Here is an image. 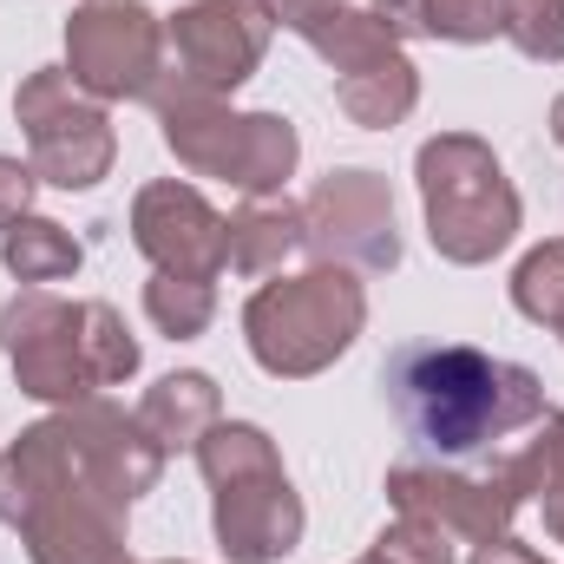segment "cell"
<instances>
[{"label":"cell","mask_w":564,"mask_h":564,"mask_svg":"<svg viewBox=\"0 0 564 564\" xmlns=\"http://www.w3.org/2000/svg\"><path fill=\"white\" fill-rule=\"evenodd\" d=\"M0 263L26 282V289H46V282L79 276L86 250H79V237H73L66 224H53V217H33V210H26L20 224H7V230H0Z\"/></svg>","instance_id":"obj_19"},{"label":"cell","mask_w":564,"mask_h":564,"mask_svg":"<svg viewBox=\"0 0 564 564\" xmlns=\"http://www.w3.org/2000/svg\"><path fill=\"white\" fill-rule=\"evenodd\" d=\"M171 66L164 20L144 0H79L66 20V73L86 99L119 106V99H151Z\"/></svg>","instance_id":"obj_9"},{"label":"cell","mask_w":564,"mask_h":564,"mask_svg":"<svg viewBox=\"0 0 564 564\" xmlns=\"http://www.w3.org/2000/svg\"><path fill=\"white\" fill-rule=\"evenodd\" d=\"M388 408L426 459H479L545 421V381L473 341H408L381 368Z\"/></svg>","instance_id":"obj_2"},{"label":"cell","mask_w":564,"mask_h":564,"mask_svg":"<svg viewBox=\"0 0 564 564\" xmlns=\"http://www.w3.org/2000/svg\"><path fill=\"white\" fill-rule=\"evenodd\" d=\"M33 191H40L33 164H20V158H7V151H0V230H7V224H20V217L33 210Z\"/></svg>","instance_id":"obj_25"},{"label":"cell","mask_w":564,"mask_h":564,"mask_svg":"<svg viewBox=\"0 0 564 564\" xmlns=\"http://www.w3.org/2000/svg\"><path fill=\"white\" fill-rule=\"evenodd\" d=\"M302 250V204L289 197H243L230 217V270L237 276H276Z\"/></svg>","instance_id":"obj_18"},{"label":"cell","mask_w":564,"mask_h":564,"mask_svg":"<svg viewBox=\"0 0 564 564\" xmlns=\"http://www.w3.org/2000/svg\"><path fill=\"white\" fill-rule=\"evenodd\" d=\"M414 184H421V210H426V243L459 263L479 270L492 257L512 250L525 204L499 164V151L473 132H440L414 151Z\"/></svg>","instance_id":"obj_5"},{"label":"cell","mask_w":564,"mask_h":564,"mask_svg":"<svg viewBox=\"0 0 564 564\" xmlns=\"http://www.w3.org/2000/svg\"><path fill=\"white\" fill-rule=\"evenodd\" d=\"M545 532L564 545V486H558V492H545Z\"/></svg>","instance_id":"obj_28"},{"label":"cell","mask_w":564,"mask_h":564,"mask_svg":"<svg viewBox=\"0 0 564 564\" xmlns=\"http://www.w3.org/2000/svg\"><path fill=\"white\" fill-rule=\"evenodd\" d=\"M289 33H295L308 53H322V59L335 66V79L355 73V66H375V59H388V53H408V40H401L375 7H348V0L289 20Z\"/></svg>","instance_id":"obj_14"},{"label":"cell","mask_w":564,"mask_h":564,"mask_svg":"<svg viewBox=\"0 0 564 564\" xmlns=\"http://www.w3.org/2000/svg\"><path fill=\"white\" fill-rule=\"evenodd\" d=\"M217 421H224V388H217L204 368H171V375H158L139 401V426L164 446V453L197 446Z\"/></svg>","instance_id":"obj_15"},{"label":"cell","mask_w":564,"mask_h":564,"mask_svg":"<svg viewBox=\"0 0 564 564\" xmlns=\"http://www.w3.org/2000/svg\"><path fill=\"white\" fill-rule=\"evenodd\" d=\"M388 499H394L401 519H426V525H440L446 539H466V545L506 539L512 519H519V506H525V499L506 486L499 466L466 473V466L426 459V453L421 459H394V466H388Z\"/></svg>","instance_id":"obj_12"},{"label":"cell","mask_w":564,"mask_h":564,"mask_svg":"<svg viewBox=\"0 0 564 564\" xmlns=\"http://www.w3.org/2000/svg\"><path fill=\"white\" fill-rule=\"evenodd\" d=\"M302 250L315 263L355 270V276H388L401 263V230H394V191L381 171H328L302 197Z\"/></svg>","instance_id":"obj_11"},{"label":"cell","mask_w":564,"mask_h":564,"mask_svg":"<svg viewBox=\"0 0 564 564\" xmlns=\"http://www.w3.org/2000/svg\"><path fill=\"white\" fill-rule=\"evenodd\" d=\"M552 139H558V151H564V99H552Z\"/></svg>","instance_id":"obj_29"},{"label":"cell","mask_w":564,"mask_h":564,"mask_svg":"<svg viewBox=\"0 0 564 564\" xmlns=\"http://www.w3.org/2000/svg\"><path fill=\"white\" fill-rule=\"evenodd\" d=\"M473 564H545V558L506 532V539H492V545H473Z\"/></svg>","instance_id":"obj_26"},{"label":"cell","mask_w":564,"mask_h":564,"mask_svg":"<svg viewBox=\"0 0 564 564\" xmlns=\"http://www.w3.org/2000/svg\"><path fill=\"white\" fill-rule=\"evenodd\" d=\"M361 328H368V289L355 282V270H335V263L263 282L243 302L250 361L276 381H308V375L335 368Z\"/></svg>","instance_id":"obj_7"},{"label":"cell","mask_w":564,"mask_h":564,"mask_svg":"<svg viewBox=\"0 0 564 564\" xmlns=\"http://www.w3.org/2000/svg\"><path fill=\"white\" fill-rule=\"evenodd\" d=\"M270 40H276V13L263 0H191V7H177L164 20L171 66H164L158 86H184V93L230 99L237 86L257 79Z\"/></svg>","instance_id":"obj_10"},{"label":"cell","mask_w":564,"mask_h":564,"mask_svg":"<svg viewBox=\"0 0 564 564\" xmlns=\"http://www.w3.org/2000/svg\"><path fill=\"white\" fill-rule=\"evenodd\" d=\"M506 40L539 66H564V0H506Z\"/></svg>","instance_id":"obj_23"},{"label":"cell","mask_w":564,"mask_h":564,"mask_svg":"<svg viewBox=\"0 0 564 564\" xmlns=\"http://www.w3.org/2000/svg\"><path fill=\"white\" fill-rule=\"evenodd\" d=\"M158 564H184V558H158Z\"/></svg>","instance_id":"obj_30"},{"label":"cell","mask_w":564,"mask_h":564,"mask_svg":"<svg viewBox=\"0 0 564 564\" xmlns=\"http://www.w3.org/2000/svg\"><path fill=\"white\" fill-rule=\"evenodd\" d=\"M499 473H506V486H512L519 499L558 492L564 486V414H545V421H539V440H525L519 453H506Z\"/></svg>","instance_id":"obj_22"},{"label":"cell","mask_w":564,"mask_h":564,"mask_svg":"<svg viewBox=\"0 0 564 564\" xmlns=\"http://www.w3.org/2000/svg\"><path fill=\"white\" fill-rule=\"evenodd\" d=\"M191 453L210 486L217 552L230 564H282L302 545V532H308L302 492L289 486L276 440L257 421H217Z\"/></svg>","instance_id":"obj_4"},{"label":"cell","mask_w":564,"mask_h":564,"mask_svg":"<svg viewBox=\"0 0 564 564\" xmlns=\"http://www.w3.org/2000/svg\"><path fill=\"white\" fill-rule=\"evenodd\" d=\"M144 315H151V328H158V335L191 341V335H204V328L217 322V282L151 270V282H144Z\"/></svg>","instance_id":"obj_20"},{"label":"cell","mask_w":564,"mask_h":564,"mask_svg":"<svg viewBox=\"0 0 564 564\" xmlns=\"http://www.w3.org/2000/svg\"><path fill=\"white\" fill-rule=\"evenodd\" d=\"M0 348L13 361L20 394L46 408H79L99 388L139 375V341L112 302H66L53 289H13L0 308Z\"/></svg>","instance_id":"obj_3"},{"label":"cell","mask_w":564,"mask_h":564,"mask_svg":"<svg viewBox=\"0 0 564 564\" xmlns=\"http://www.w3.org/2000/svg\"><path fill=\"white\" fill-rule=\"evenodd\" d=\"M144 106L158 112L164 151L191 177H217L243 197H282V184L302 164V139L282 112H237L230 99L184 93V86H158Z\"/></svg>","instance_id":"obj_6"},{"label":"cell","mask_w":564,"mask_h":564,"mask_svg":"<svg viewBox=\"0 0 564 564\" xmlns=\"http://www.w3.org/2000/svg\"><path fill=\"white\" fill-rule=\"evenodd\" d=\"M270 13H276V26H289V20H302V13H315V7H335V0H263Z\"/></svg>","instance_id":"obj_27"},{"label":"cell","mask_w":564,"mask_h":564,"mask_svg":"<svg viewBox=\"0 0 564 564\" xmlns=\"http://www.w3.org/2000/svg\"><path fill=\"white\" fill-rule=\"evenodd\" d=\"M375 13L401 40H453V46L506 40V0H375Z\"/></svg>","instance_id":"obj_17"},{"label":"cell","mask_w":564,"mask_h":564,"mask_svg":"<svg viewBox=\"0 0 564 564\" xmlns=\"http://www.w3.org/2000/svg\"><path fill=\"white\" fill-rule=\"evenodd\" d=\"M361 564H453V539L440 525H426V519H394L361 552Z\"/></svg>","instance_id":"obj_24"},{"label":"cell","mask_w":564,"mask_h":564,"mask_svg":"<svg viewBox=\"0 0 564 564\" xmlns=\"http://www.w3.org/2000/svg\"><path fill=\"white\" fill-rule=\"evenodd\" d=\"M335 106L361 126V132H394L414 106H421V66L408 53H388L375 66H355L335 79Z\"/></svg>","instance_id":"obj_16"},{"label":"cell","mask_w":564,"mask_h":564,"mask_svg":"<svg viewBox=\"0 0 564 564\" xmlns=\"http://www.w3.org/2000/svg\"><path fill=\"white\" fill-rule=\"evenodd\" d=\"M13 119L26 132V164H33L40 184H53V191H93V184L112 177V158H119L112 112L99 99H86L66 66L26 73L20 93H13Z\"/></svg>","instance_id":"obj_8"},{"label":"cell","mask_w":564,"mask_h":564,"mask_svg":"<svg viewBox=\"0 0 564 564\" xmlns=\"http://www.w3.org/2000/svg\"><path fill=\"white\" fill-rule=\"evenodd\" d=\"M164 479V446L106 394L53 408L0 453V525L33 564H132L126 512Z\"/></svg>","instance_id":"obj_1"},{"label":"cell","mask_w":564,"mask_h":564,"mask_svg":"<svg viewBox=\"0 0 564 564\" xmlns=\"http://www.w3.org/2000/svg\"><path fill=\"white\" fill-rule=\"evenodd\" d=\"M132 243L164 276L217 282L230 270V217L210 210V197L184 177H158L132 197Z\"/></svg>","instance_id":"obj_13"},{"label":"cell","mask_w":564,"mask_h":564,"mask_svg":"<svg viewBox=\"0 0 564 564\" xmlns=\"http://www.w3.org/2000/svg\"><path fill=\"white\" fill-rule=\"evenodd\" d=\"M512 308L564 341V237H552V243H539V250L519 257V270H512Z\"/></svg>","instance_id":"obj_21"}]
</instances>
